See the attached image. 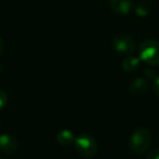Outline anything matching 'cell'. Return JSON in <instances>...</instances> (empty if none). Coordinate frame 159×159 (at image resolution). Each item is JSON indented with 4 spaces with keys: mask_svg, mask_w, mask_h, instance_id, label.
<instances>
[{
    "mask_svg": "<svg viewBox=\"0 0 159 159\" xmlns=\"http://www.w3.org/2000/svg\"><path fill=\"white\" fill-rule=\"evenodd\" d=\"M139 59L149 66H159V42L146 39L139 45Z\"/></svg>",
    "mask_w": 159,
    "mask_h": 159,
    "instance_id": "cell-1",
    "label": "cell"
},
{
    "mask_svg": "<svg viewBox=\"0 0 159 159\" xmlns=\"http://www.w3.org/2000/svg\"><path fill=\"white\" fill-rule=\"evenodd\" d=\"M150 142H152V135H150L149 130L145 128H139L131 135V149L136 154H144L149 148Z\"/></svg>",
    "mask_w": 159,
    "mask_h": 159,
    "instance_id": "cell-2",
    "label": "cell"
},
{
    "mask_svg": "<svg viewBox=\"0 0 159 159\" xmlns=\"http://www.w3.org/2000/svg\"><path fill=\"white\" fill-rule=\"evenodd\" d=\"M74 145L77 152L83 157L91 158V157H94L97 154L98 146L96 144L95 139L86 133L80 134L79 136L75 137Z\"/></svg>",
    "mask_w": 159,
    "mask_h": 159,
    "instance_id": "cell-3",
    "label": "cell"
},
{
    "mask_svg": "<svg viewBox=\"0 0 159 159\" xmlns=\"http://www.w3.org/2000/svg\"><path fill=\"white\" fill-rule=\"evenodd\" d=\"M113 47L118 52L124 53V55H130L135 49L133 39L130 36L124 35V34H120V35L116 36L113 39Z\"/></svg>",
    "mask_w": 159,
    "mask_h": 159,
    "instance_id": "cell-4",
    "label": "cell"
},
{
    "mask_svg": "<svg viewBox=\"0 0 159 159\" xmlns=\"http://www.w3.org/2000/svg\"><path fill=\"white\" fill-rule=\"evenodd\" d=\"M0 149L7 155H13L18 150V142L12 135L5 133L0 135Z\"/></svg>",
    "mask_w": 159,
    "mask_h": 159,
    "instance_id": "cell-5",
    "label": "cell"
},
{
    "mask_svg": "<svg viewBox=\"0 0 159 159\" xmlns=\"http://www.w3.org/2000/svg\"><path fill=\"white\" fill-rule=\"evenodd\" d=\"M110 8L117 14H128L132 9V0H109Z\"/></svg>",
    "mask_w": 159,
    "mask_h": 159,
    "instance_id": "cell-6",
    "label": "cell"
},
{
    "mask_svg": "<svg viewBox=\"0 0 159 159\" xmlns=\"http://www.w3.org/2000/svg\"><path fill=\"white\" fill-rule=\"evenodd\" d=\"M147 87H148L147 80L139 77V79H135L130 84V92L133 95H141V94L145 93Z\"/></svg>",
    "mask_w": 159,
    "mask_h": 159,
    "instance_id": "cell-7",
    "label": "cell"
},
{
    "mask_svg": "<svg viewBox=\"0 0 159 159\" xmlns=\"http://www.w3.org/2000/svg\"><path fill=\"white\" fill-rule=\"evenodd\" d=\"M139 58L133 57V56H128L122 61V68L125 72L132 73L135 72L139 68Z\"/></svg>",
    "mask_w": 159,
    "mask_h": 159,
    "instance_id": "cell-8",
    "label": "cell"
},
{
    "mask_svg": "<svg viewBox=\"0 0 159 159\" xmlns=\"http://www.w3.org/2000/svg\"><path fill=\"white\" fill-rule=\"evenodd\" d=\"M74 139H75L74 134L70 130H62L57 135L58 143L61 144V145H70V144L74 143Z\"/></svg>",
    "mask_w": 159,
    "mask_h": 159,
    "instance_id": "cell-9",
    "label": "cell"
},
{
    "mask_svg": "<svg viewBox=\"0 0 159 159\" xmlns=\"http://www.w3.org/2000/svg\"><path fill=\"white\" fill-rule=\"evenodd\" d=\"M8 104V95L3 89H0V110L6 107Z\"/></svg>",
    "mask_w": 159,
    "mask_h": 159,
    "instance_id": "cell-10",
    "label": "cell"
},
{
    "mask_svg": "<svg viewBox=\"0 0 159 159\" xmlns=\"http://www.w3.org/2000/svg\"><path fill=\"white\" fill-rule=\"evenodd\" d=\"M146 159H159V148L150 150L147 154V158Z\"/></svg>",
    "mask_w": 159,
    "mask_h": 159,
    "instance_id": "cell-11",
    "label": "cell"
},
{
    "mask_svg": "<svg viewBox=\"0 0 159 159\" xmlns=\"http://www.w3.org/2000/svg\"><path fill=\"white\" fill-rule=\"evenodd\" d=\"M154 91H155V94L159 97V76L157 77L156 82H155V85H154Z\"/></svg>",
    "mask_w": 159,
    "mask_h": 159,
    "instance_id": "cell-12",
    "label": "cell"
},
{
    "mask_svg": "<svg viewBox=\"0 0 159 159\" xmlns=\"http://www.w3.org/2000/svg\"><path fill=\"white\" fill-rule=\"evenodd\" d=\"M3 48H5V43H3L2 38L0 37V55H1V52L3 51Z\"/></svg>",
    "mask_w": 159,
    "mask_h": 159,
    "instance_id": "cell-13",
    "label": "cell"
},
{
    "mask_svg": "<svg viewBox=\"0 0 159 159\" xmlns=\"http://www.w3.org/2000/svg\"><path fill=\"white\" fill-rule=\"evenodd\" d=\"M0 159H3V158H1V157H0Z\"/></svg>",
    "mask_w": 159,
    "mask_h": 159,
    "instance_id": "cell-14",
    "label": "cell"
}]
</instances>
